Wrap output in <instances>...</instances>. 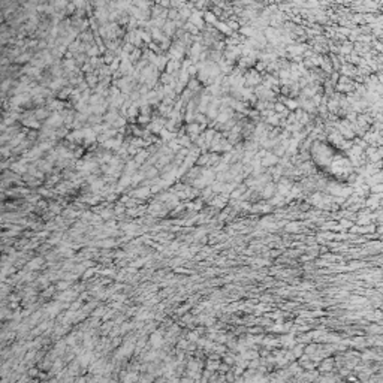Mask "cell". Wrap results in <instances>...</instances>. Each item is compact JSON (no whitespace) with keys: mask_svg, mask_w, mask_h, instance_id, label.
Returning a JSON list of instances; mask_svg holds the SVG:
<instances>
[{"mask_svg":"<svg viewBox=\"0 0 383 383\" xmlns=\"http://www.w3.org/2000/svg\"><path fill=\"white\" fill-rule=\"evenodd\" d=\"M243 78H244V87H247V88H255L256 85L262 82V75L259 72H256L253 68L246 70Z\"/></svg>","mask_w":383,"mask_h":383,"instance_id":"1","label":"cell"},{"mask_svg":"<svg viewBox=\"0 0 383 383\" xmlns=\"http://www.w3.org/2000/svg\"><path fill=\"white\" fill-rule=\"evenodd\" d=\"M278 160H280V159H278L275 154L271 153V151H268V153L265 154V157L261 159V166H262L264 169L265 168H273V166H275V165L278 163Z\"/></svg>","mask_w":383,"mask_h":383,"instance_id":"2","label":"cell"},{"mask_svg":"<svg viewBox=\"0 0 383 383\" xmlns=\"http://www.w3.org/2000/svg\"><path fill=\"white\" fill-rule=\"evenodd\" d=\"M275 193H277L275 183H274V181H269V183H266L264 187H262V190H261V198H264V199H271Z\"/></svg>","mask_w":383,"mask_h":383,"instance_id":"3","label":"cell"},{"mask_svg":"<svg viewBox=\"0 0 383 383\" xmlns=\"http://www.w3.org/2000/svg\"><path fill=\"white\" fill-rule=\"evenodd\" d=\"M214 29H216V30H217V32H219L220 34H225V36H228V38L234 34V32L230 30L229 26H228V24H226L225 21H217V24L214 26Z\"/></svg>","mask_w":383,"mask_h":383,"instance_id":"4","label":"cell"},{"mask_svg":"<svg viewBox=\"0 0 383 383\" xmlns=\"http://www.w3.org/2000/svg\"><path fill=\"white\" fill-rule=\"evenodd\" d=\"M202 18H204V23H205V26H216L217 24V17L214 15L213 12L211 11H204V15H202Z\"/></svg>","mask_w":383,"mask_h":383,"instance_id":"5","label":"cell"},{"mask_svg":"<svg viewBox=\"0 0 383 383\" xmlns=\"http://www.w3.org/2000/svg\"><path fill=\"white\" fill-rule=\"evenodd\" d=\"M273 111L275 112V114H281V112H284V111H286V106H284L281 102H275V103H274Z\"/></svg>","mask_w":383,"mask_h":383,"instance_id":"6","label":"cell"},{"mask_svg":"<svg viewBox=\"0 0 383 383\" xmlns=\"http://www.w3.org/2000/svg\"><path fill=\"white\" fill-rule=\"evenodd\" d=\"M368 190L373 193V195H380L383 190V186L382 184H374V186H371V187H368Z\"/></svg>","mask_w":383,"mask_h":383,"instance_id":"7","label":"cell"},{"mask_svg":"<svg viewBox=\"0 0 383 383\" xmlns=\"http://www.w3.org/2000/svg\"><path fill=\"white\" fill-rule=\"evenodd\" d=\"M299 223H296V221H293V223H287V226H286V230L287 232H296V230H299Z\"/></svg>","mask_w":383,"mask_h":383,"instance_id":"8","label":"cell"},{"mask_svg":"<svg viewBox=\"0 0 383 383\" xmlns=\"http://www.w3.org/2000/svg\"><path fill=\"white\" fill-rule=\"evenodd\" d=\"M370 332H380V328L379 326H373V328H370Z\"/></svg>","mask_w":383,"mask_h":383,"instance_id":"9","label":"cell"},{"mask_svg":"<svg viewBox=\"0 0 383 383\" xmlns=\"http://www.w3.org/2000/svg\"><path fill=\"white\" fill-rule=\"evenodd\" d=\"M301 347H302V346H298V347L295 349V355H296V356H298V355H301V352H302V349H301Z\"/></svg>","mask_w":383,"mask_h":383,"instance_id":"10","label":"cell"},{"mask_svg":"<svg viewBox=\"0 0 383 383\" xmlns=\"http://www.w3.org/2000/svg\"><path fill=\"white\" fill-rule=\"evenodd\" d=\"M314 352V346H310L308 349H307V353H313Z\"/></svg>","mask_w":383,"mask_h":383,"instance_id":"11","label":"cell"}]
</instances>
